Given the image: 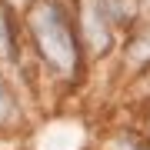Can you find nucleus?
Masks as SVG:
<instances>
[{"label":"nucleus","mask_w":150,"mask_h":150,"mask_svg":"<svg viewBox=\"0 0 150 150\" xmlns=\"http://www.w3.org/2000/svg\"><path fill=\"white\" fill-rule=\"evenodd\" d=\"M30 33L50 67H57L60 74L77 70V60H80L77 33H74V23H70L67 10L57 0H37L30 7Z\"/></svg>","instance_id":"obj_1"},{"label":"nucleus","mask_w":150,"mask_h":150,"mask_svg":"<svg viewBox=\"0 0 150 150\" xmlns=\"http://www.w3.org/2000/svg\"><path fill=\"white\" fill-rule=\"evenodd\" d=\"M80 37L90 43V50H107L110 30L103 17V0H80Z\"/></svg>","instance_id":"obj_2"},{"label":"nucleus","mask_w":150,"mask_h":150,"mask_svg":"<svg viewBox=\"0 0 150 150\" xmlns=\"http://www.w3.org/2000/svg\"><path fill=\"white\" fill-rule=\"evenodd\" d=\"M13 27H10V17L0 7V57H13Z\"/></svg>","instance_id":"obj_3"},{"label":"nucleus","mask_w":150,"mask_h":150,"mask_svg":"<svg viewBox=\"0 0 150 150\" xmlns=\"http://www.w3.org/2000/svg\"><path fill=\"white\" fill-rule=\"evenodd\" d=\"M13 117H17V103H13L10 90H7V83L0 80V123H10Z\"/></svg>","instance_id":"obj_4"},{"label":"nucleus","mask_w":150,"mask_h":150,"mask_svg":"<svg viewBox=\"0 0 150 150\" xmlns=\"http://www.w3.org/2000/svg\"><path fill=\"white\" fill-rule=\"evenodd\" d=\"M113 150H140V147L130 144V140H117V144H113Z\"/></svg>","instance_id":"obj_5"}]
</instances>
